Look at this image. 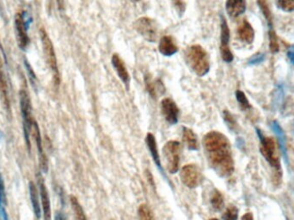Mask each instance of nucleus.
<instances>
[{
    "instance_id": "f257e3e1",
    "label": "nucleus",
    "mask_w": 294,
    "mask_h": 220,
    "mask_svg": "<svg viewBox=\"0 0 294 220\" xmlns=\"http://www.w3.org/2000/svg\"><path fill=\"white\" fill-rule=\"evenodd\" d=\"M203 145L211 167L222 177L230 176L234 171V161L226 136L219 132H209L205 135Z\"/></svg>"
},
{
    "instance_id": "f03ea898",
    "label": "nucleus",
    "mask_w": 294,
    "mask_h": 220,
    "mask_svg": "<svg viewBox=\"0 0 294 220\" xmlns=\"http://www.w3.org/2000/svg\"><path fill=\"white\" fill-rule=\"evenodd\" d=\"M186 64L199 77H204L210 71V59L207 51L200 45H193L184 53Z\"/></svg>"
},
{
    "instance_id": "7ed1b4c3",
    "label": "nucleus",
    "mask_w": 294,
    "mask_h": 220,
    "mask_svg": "<svg viewBox=\"0 0 294 220\" xmlns=\"http://www.w3.org/2000/svg\"><path fill=\"white\" fill-rule=\"evenodd\" d=\"M20 109L23 118V136L25 140L26 147L28 152L31 151L30 135L32 127L35 120L32 116V107L30 100L25 90L22 89L19 92Z\"/></svg>"
},
{
    "instance_id": "20e7f679",
    "label": "nucleus",
    "mask_w": 294,
    "mask_h": 220,
    "mask_svg": "<svg viewBox=\"0 0 294 220\" xmlns=\"http://www.w3.org/2000/svg\"><path fill=\"white\" fill-rule=\"evenodd\" d=\"M40 37L42 41V49L45 55L46 61L48 63V67L50 68L52 74H53L54 84H56L57 86H59L60 77H59V68H58V63H57L56 53L54 50L53 42L44 28L40 29Z\"/></svg>"
},
{
    "instance_id": "39448f33",
    "label": "nucleus",
    "mask_w": 294,
    "mask_h": 220,
    "mask_svg": "<svg viewBox=\"0 0 294 220\" xmlns=\"http://www.w3.org/2000/svg\"><path fill=\"white\" fill-rule=\"evenodd\" d=\"M181 145L178 141L171 140L162 147V156L166 169L171 174L177 173L180 167Z\"/></svg>"
},
{
    "instance_id": "423d86ee",
    "label": "nucleus",
    "mask_w": 294,
    "mask_h": 220,
    "mask_svg": "<svg viewBox=\"0 0 294 220\" xmlns=\"http://www.w3.org/2000/svg\"><path fill=\"white\" fill-rule=\"evenodd\" d=\"M258 137L260 140V150L267 161L269 162V165L277 171L280 170V164L279 158L276 152V146H275V140L270 137H266L263 134V132L256 129Z\"/></svg>"
},
{
    "instance_id": "0eeeda50",
    "label": "nucleus",
    "mask_w": 294,
    "mask_h": 220,
    "mask_svg": "<svg viewBox=\"0 0 294 220\" xmlns=\"http://www.w3.org/2000/svg\"><path fill=\"white\" fill-rule=\"evenodd\" d=\"M135 29L147 42H154L158 37V25L150 17H140L135 22Z\"/></svg>"
},
{
    "instance_id": "6e6552de",
    "label": "nucleus",
    "mask_w": 294,
    "mask_h": 220,
    "mask_svg": "<svg viewBox=\"0 0 294 220\" xmlns=\"http://www.w3.org/2000/svg\"><path fill=\"white\" fill-rule=\"evenodd\" d=\"M31 22V18L26 15V12L17 13L15 17V28L17 33L18 46L22 50H25L29 44V37L28 35V27Z\"/></svg>"
},
{
    "instance_id": "1a4fd4ad",
    "label": "nucleus",
    "mask_w": 294,
    "mask_h": 220,
    "mask_svg": "<svg viewBox=\"0 0 294 220\" xmlns=\"http://www.w3.org/2000/svg\"><path fill=\"white\" fill-rule=\"evenodd\" d=\"M180 178L186 187L188 188H195L202 183V172L197 165H184L181 170Z\"/></svg>"
},
{
    "instance_id": "9d476101",
    "label": "nucleus",
    "mask_w": 294,
    "mask_h": 220,
    "mask_svg": "<svg viewBox=\"0 0 294 220\" xmlns=\"http://www.w3.org/2000/svg\"><path fill=\"white\" fill-rule=\"evenodd\" d=\"M220 53L222 59L226 63L233 61L234 57L230 49L229 42H230V29L227 24L226 20L221 16V32H220Z\"/></svg>"
},
{
    "instance_id": "9b49d317",
    "label": "nucleus",
    "mask_w": 294,
    "mask_h": 220,
    "mask_svg": "<svg viewBox=\"0 0 294 220\" xmlns=\"http://www.w3.org/2000/svg\"><path fill=\"white\" fill-rule=\"evenodd\" d=\"M0 99L6 110V114L9 118L12 117V105H11V98L9 91L8 82L6 78V73L4 71L3 66L0 61Z\"/></svg>"
},
{
    "instance_id": "f8f14e48",
    "label": "nucleus",
    "mask_w": 294,
    "mask_h": 220,
    "mask_svg": "<svg viewBox=\"0 0 294 220\" xmlns=\"http://www.w3.org/2000/svg\"><path fill=\"white\" fill-rule=\"evenodd\" d=\"M38 181V187H39L40 197L42 202V211L44 220H52V213H51V202L48 190L46 187L44 180L41 175L37 176Z\"/></svg>"
},
{
    "instance_id": "ddd939ff",
    "label": "nucleus",
    "mask_w": 294,
    "mask_h": 220,
    "mask_svg": "<svg viewBox=\"0 0 294 220\" xmlns=\"http://www.w3.org/2000/svg\"><path fill=\"white\" fill-rule=\"evenodd\" d=\"M161 109L164 117L169 124H177L179 117V109L173 100H171V98L162 99L161 102Z\"/></svg>"
},
{
    "instance_id": "4468645a",
    "label": "nucleus",
    "mask_w": 294,
    "mask_h": 220,
    "mask_svg": "<svg viewBox=\"0 0 294 220\" xmlns=\"http://www.w3.org/2000/svg\"><path fill=\"white\" fill-rule=\"evenodd\" d=\"M31 134H32V136L34 137L35 141L37 144V151H38V155H39L40 165H41L42 170L43 172L47 173L48 170V159H47V156L44 153V150H43L41 131H40L39 125L36 120L33 123Z\"/></svg>"
},
{
    "instance_id": "2eb2a0df",
    "label": "nucleus",
    "mask_w": 294,
    "mask_h": 220,
    "mask_svg": "<svg viewBox=\"0 0 294 220\" xmlns=\"http://www.w3.org/2000/svg\"><path fill=\"white\" fill-rule=\"evenodd\" d=\"M111 63L114 68H115V72L117 73L118 77L121 78V81L123 82V84L126 87H128L130 84V75H129L128 72L126 70V66L124 64L123 60L121 59V57L115 53L113 54L112 58H111Z\"/></svg>"
},
{
    "instance_id": "dca6fc26",
    "label": "nucleus",
    "mask_w": 294,
    "mask_h": 220,
    "mask_svg": "<svg viewBox=\"0 0 294 220\" xmlns=\"http://www.w3.org/2000/svg\"><path fill=\"white\" fill-rule=\"evenodd\" d=\"M158 51L162 55L171 57L178 52V47L172 37L165 36L160 39Z\"/></svg>"
},
{
    "instance_id": "f3484780",
    "label": "nucleus",
    "mask_w": 294,
    "mask_h": 220,
    "mask_svg": "<svg viewBox=\"0 0 294 220\" xmlns=\"http://www.w3.org/2000/svg\"><path fill=\"white\" fill-rule=\"evenodd\" d=\"M28 191H29V198H30L31 206H32L34 215L37 219H41L42 206L40 203V194L36 184L33 181H29L28 183Z\"/></svg>"
},
{
    "instance_id": "a211bd4d",
    "label": "nucleus",
    "mask_w": 294,
    "mask_h": 220,
    "mask_svg": "<svg viewBox=\"0 0 294 220\" xmlns=\"http://www.w3.org/2000/svg\"><path fill=\"white\" fill-rule=\"evenodd\" d=\"M145 84H146V90L152 98H157L158 96L162 95L165 92V86L162 84V81L159 79H152L151 76H145Z\"/></svg>"
},
{
    "instance_id": "6ab92c4d",
    "label": "nucleus",
    "mask_w": 294,
    "mask_h": 220,
    "mask_svg": "<svg viewBox=\"0 0 294 220\" xmlns=\"http://www.w3.org/2000/svg\"><path fill=\"white\" fill-rule=\"evenodd\" d=\"M227 13L233 17H237L246 11L245 0H226L225 4Z\"/></svg>"
},
{
    "instance_id": "aec40b11",
    "label": "nucleus",
    "mask_w": 294,
    "mask_h": 220,
    "mask_svg": "<svg viewBox=\"0 0 294 220\" xmlns=\"http://www.w3.org/2000/svg\"><path fill=\"white\" fill-rule=\"evenodd\" d=\"M238 35L239 39L248 44H251L255 39V31L253 29L252 26L250 25V23L247 22L246 20H244L241 25L238 27Z\"/></svg>"
},
{
    "instance_id": "412c9836",
    "label": "nucleus",
    "mask_w": 294,
    "mask_h": 220,
    "mask_svg": "<svg viewBox=\"0 0 294 220\" xmlns=\"http://www.w3.org/2000/svg\"><path fill=\"white\" fill-rule=\"evenodd\" d=\"M6 204H7V197H6V185H5L2 173L0 170V218L2 220H10L8 213L6 211Z\"/></svg>"
},
{
    "instance_id": "4be33fe9",
    "label": "nucleus",
    "mask_w": 294,
    "mask_h": 220,
    "mask_svg": "<svg viewBox=\"0 0 294 220\" xmlns=\"http://www.w3.org/2000/svg\"><path fill=\"white\" fill-rule=\"evenodd\" d=\"M146 145L148 146L149 150L151 152V156L153 159L155 164L157 165V167L162 170L161 168V163H160L159 153H158V150H157V141L155 139L154 135L149 133L146 137Z\"/></svg>"
},
{
    "instance_id": "5701e85b",
    "label": "nucleus",
    "mask_w": 294,
    "mask_h": 220,
    "mask_svg": "<svg viewBox=\"0 0 294 220\" xmlns=\"http://www.w3.org/2000/svg\"><path fill=\"white\" fill-rule=\"evenodd\" d=\"M272 129L273 131L276 134V136L278 137V140H279V143H280V149H281V151H282L283 155H284V158L286 159V162L287 163V150H286V135L284 134V131H283L282 129L280 128V125H279V123L277 121H273L272 122Z\"/></svg>"
},
{
    "instance_id": "b1692460",
    "label": "nucleus",
    "mask_w": 294,
    "mask_h": 220,
    "mask_svg": "<svg viewBox=\"0 0 294 220\" xmlns=\"http://www.w3.org/2000/svg\"><path fill=\"white\" fill-rule=\"evenodd\" d=\"M182 138L184 141L185 145L190 150H198V142H197V137L193 133V130L188 128H183L182 132Z\"/></svg>"
},
{
    "instance_id": "393cba45",
    "label": "nucleus",
    "mask_w": 294,
    "mask_h": 220,
    "mask_svg": "<svg viewBox=\"0 0 294 220\" xmlns=\"http://www.w3.org/2000/svg\"><path fill=\"white\" fill-rule=\"evenodd\" d=\"M70 202L75 220H87L86 215L84 213V209L82 208L79 201L73 195L70 196Z\"/></svg>"
},
{
    "instance_id": "a878e982",
    "label": "nucleus",
    "mask_w": 294,
    "mask_h": 220,
    "mask_svg": "<svg viewBox=\"0 0 294 220\" xmlns=\"http://www.w3.org/2000/svg\"><path fill=\"white\" fill-rule=\"evenodd\" d=\"M258 6L260 7V11L263 12L264 17L266 18L268 25L269 27V30L270 29H274L273 27V18H272L271 11L269 9V4H268V0H257Z\"/></svg>"
},
{
    "instance_id": "bb28decb",
    "label": "nucleus",
    "mask_w": 294,
    "mask_h": 220,
    "mask_svg": "<svg viewBox=\"0 0 294 220\" xmlns=\"http://www.w3.org/2000/svg\"><path fill=\"white\" fill-rule=\"evenodd\" d=\"M211 205L216 211H220L224 206V198L221 193L218 190H214L211 196Z\"/></svg>"
},
{
    "instance_id": "cd10ccee",
    "label": "nucleus",
    "mask_w": 294,
    "mask_h": 220,
    "mask_svg": "<svg viewBox=\"0 0 294 220\" xmlns=\"http://www.w3.org/2000/svg\"><path fill=\"white\" fill-rule=\"evenodd\" d=\"M138 216H139V220H155L153 213L146 204H142L139 206Z\"/></svg>"
},
{
    "instance_id": "c85d7f7f",
    "label": "nucleus",
    "mask_w": 294,
    "mask_h": 220,
    "mask_svg": "<svg viewBox=\"0 0 294 220\" xmlns=\"http://www.w3.org/2000/svg\"><path fill=\"white\" fill-rule=\"evenodd\" d=\"M269 36V48L272 53H277L279 51V43H278L277 36L275 34V29H270Z\"/></svg>"
},
{
    "instance_id": "c756f323",
    "label": "nucleus",
    "mask_w": 294,
    "mask_h": 220,
    "mask_svg": "<svg viewBox=\"0 0 294 220\" xmlns=\"http://www.w3.org/2000/svg\"><path fill=\"white\" fill-rule=\"evenodd\" d=\"M238 217V211L235 206H231L227 207L224 215H223V219L224 220H237Z\"/></svg>"
},
{
    "instance_id": "7c9ffc66",
    "label": "nucleus",
    "mask_w": 294,
    "mask_h": 220,
    "mask_svg": "<svg viewBox=\"0 0 294 220\" xmlns=\"http://www.w3.org/2000/svg\"><path fill=\"white\" fill-rule=\"evenodd\" d=\"M236 98H237L238 103L242 107V109H249L251 108L250 103H249V100L247 99L246 96H245L244 92L241 91V90H238V91L236 92Z\"/></svg>"
},
{
    "instance_id": "2f4dec72",
    "label": "nucleus",
    "mask_w": 294,
    "mask_h": 220,
    "mask_svg": "<svg viewBox=\"0 0 294 220\" xmlns=\"http://www.w3.org/2000/svg\"><path fill=\"white\" fill-rule=\"evenodd\" d=\"M277 6L286 12L294 11V0H278Z\"/></svg>"
},
{
    "instance_id": "473e14b6",
    "label": "nucleus",
    "mask_w": 294,
    "mask_h": 220,
    "mask_svg": "<svg viewBox=\"0 0 294 220\" xmlns=\"http://www.w3.org/2000/svg\"><path fill=\"white\" fill-rule=\"evenodd\" d=\"M264 59H265V55L264 53H259V54L253 56L252 58L249 59L248 64L250 66H255V65L260 64L262 62H264Z\"/></svg>"
},
{
    "instance_id": "72a5a7b5",
    "label": "nucleus",
    "mask_w": 294,
    "mask_h": 220,
    "mask_svg": "<svg viewBox=\"0 0 294 220\" xmlns=\"http://www.w3.org/2000/svg\"><path fill=\"white\" fill-rule=\"evenodd\" d=\"M172 2H173L174 7L177 10V12L180 15L183 14L185 8H186V5L183 2V0H172Z\"/></svg>"
},
{
    "instance_id": "f704fd0d",
    "label": "nucleus",
    "mask_w": 294,
    "mask_h": 220,
    "mask_svg": "<svg viewBox=\"0 0 294 220\" xmlns=\"http://www.w3.org/2000/svg\"><path fill=\"white\" fill-rule=\"evenodd\" d=\"M224 117L225 122L227 123V125L230 127L231 129H234L236 127V122L234 119H233L232 114L229 113V112L224 111Z\"/></svg>"
},
{
    "instance_id": "c9c22d12",
    "label": "nucleus",
    "mask_w": 294,
    "mask_h": 220,
    "mask_svg": "<svg viewBox=\"0 0 294 220\" xmlns=\"http://www.w3.org/2000/svg\"><path fill=\"white\" fill-rule=\"evenodd\" d=\"M24 65H25L26 69H27V72H28V75H29V78H30L32 84H36V83H37V77L35 75V73L32 70L30 65L28 64V60H26V59L24 60Z\"/></svg>"
},
{
    "instance_id": "e433bc0d",
    "label": "nucleus",
    "mask_w": 294,
    "mask_h": 220,
    "mask_svg": "<svg viewBox=\"0 0 294 220\" xmlns=\"http://www.w3.org/2000/svg\"><path fill=\"white\" fill-rule=\"evenodd\" d=\"M287 57H288L289 59L291 60V63L294 64V45H292V46H291V47L288 48V50H287Z\"/></svg>"
},
{
    "instance_id": "4c0bfd02",
    "label": "nucleus",
    "mask_w": 294,
    "mask_h": 220,
    "mask_svg": "<svg viewBox=\"0 0 294 220\" xmlns=\"http://www.w3.org/2000/svg\"><path fill=\"white\" fill-rule=\"evenodd\" d=\"M242 220H254L252 213L247 212V213H245V214L242 217Z\"/></svg>"
},
{
    "instance_id": "58836bf2",
    "label": "nucleus",
    "mask_w": 294,
    "mask_h": 220,
    "mask_svg": "<svg viewBox=\"0 0 294 220\" xmlns=\"http://www.w3.org/2000/svg\"><path fill=\"white\" fill-rule=\"evenodd\" d=\"M57 4H58L59 11H63L64 10V0H57Z\"/></svg>"
},
{
    "instance_id": "ea45409f",
    "label": "nucleus",
    "mask_w": 294,
    "mask_h": 220,
    "mask_svg": "<svg viewBox=\"0 0 294 220\" xmlns=\"http://www.w3.org/2000/svg\"><path fill=\"white\" fill-rule=\"evenodd\" d=\"M54 220H66V218H64L61 212H57L55 217H54Z\"/></svg>"
},
{
    "instance_id": "a19ab883",
    "label": "nucleus",
    "mask_w": 294,
    "mask_h": 220,
    "mask_svg": "<svg viewBox=\"0 0 294 220\" xmlns=\"http://www.w3.org/2000/svg\"><path fill=\"white\" fill-rule=\"evenodd\" d=\"M209 220H219V219H218V218H211V219Z\"/></svg>"
},
{
    "instance_id": "79ce46f5",
    "label": "nucleus",
    "mask_w": 294,
    "mask_h": 220,
    "mask_svg": "<svg viewBox=\"0 0 294 220\" xmlns=\"http://www.w3.org/2000/svg\"><path fill=\"white\" fill-rule=\"evenodd\" d=\"M0 139H1V132H0Z\"/></svg>"
},
{
    "instance_id": "37998d69",
    "label": "nucleus",
    "mask_w": 294,
    "mask_h": 220,
    "mask_svg": "<svg viewBox=\"0 0 294 220\" xmlns=\"http://www.w3.org/2000/svg\"><path fill=\"white\" fill-rule=\"evenodd\" d=\"M135 1H140V0H135Z\"/></svg>"
}]
</instances>
